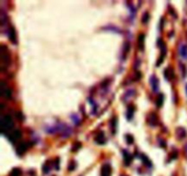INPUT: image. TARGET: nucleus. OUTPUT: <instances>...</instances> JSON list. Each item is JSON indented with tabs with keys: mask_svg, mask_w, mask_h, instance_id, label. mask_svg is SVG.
Returning <instances> with one entry per match:
<instances>
[{
	"mask_svg": "<svg viewBox=\"0 0 187 176\" xmlns=\"http://www.w3.org/2000/svg\"><path fill=\"white\" fill-rule=\"evenodd\" d=\"M13 125H14V122H13L11 116L5 115L1 121V131L3 133H8V131L13 128Z\"/></svg>",
	"mask_w": 187,
	"mask_h": 176,
	"instance_id": "obj_1",
	"label": "nucleus"
},
{
	"mask_svg": "<svg viewBox=\"0 0 187 176\" xmlns=\"http://www.w3.org/2000/svg\"><path fill=\"white\" fill-rule=\"evenodd\" d=\"M1 60H2V63L8 66L10 63V56L8 54V50L5 46L1 47Z\"/></svg>",
	"mask_w": 187,
	"mask_h": 176,
	"instance_id": "obj_2",
	"label": "nucleus"
},
{
	"mask_svg": "<svg viewBox=\"0 0 187 176\" xmlns=\"http://www.w3.org/2000/svg\"><path fill=\"white\" fill-rule=\"evenodd\" d=\"M150 84H151V87H152V91L157 92L158 90H159V80L157 79L156 76L152 75V76L150 78Z\"/></svg>",
	"mask_w": 187,
	"mask_h": 176,
	"instance_id": "obj_3",
	"label": "nucleus"
},
{
	"mask_svg": "<svg viewBox=\"0 0 187 176\" xmlns=\"http://www.w3.org/2000/svg\"><path fill=\"white\" fill-rule=\"evenodd\" d=\"M27 149H28V143L27 142H21L20 144L18 145L16 152L18 153V155H22L27 152Z\"/></svg>",
	"mask_w": 187,
	"mask_h": 176,
	"instance_id": "obj_4",
	"label": "nucleus"
},
{
	"mask_svg": "<svg viewBox=\"0 0 187 176\" xmlns=\"http://www.w3.org/2000/svg\"><path fill=\"white\" fill-rule=\"evenodd\" d=\"M20 138H21V133L18 130H14L13 133L11 134H9V136H8V139L11 142H17Z\"/></svg>",
	"mask_w": 187,
	"mask_h": 176,
	"instance_id": "obj_5",
	"label": "nucleus"
},
{
	"mask_svg": "<svg viewBox=\"0 0 187 176\" xmlns=\"http://www.w3.org/2000/svg\"><path fill=\"white\" fill-rule=\"evenodd\" d=\"M1 86H2V93H1V94H2V96H3L5 99H11V96H12L11 90L9 89V88L6 87L4 83H2V84H1Z\"/></svg>",
	"mask_w": 187,
	"mask_h": 176,
	"instance_id": "obj_6",
	"label": "nucleus"
},
{
	"mask_svg": "<svg viewBox=\"0 0 187 176\" xmlns=\"http://www.w3.org/2000/svg\"><path fill=\"white\" fill-rule=\"evenodd\" d=\"M147 122L148 123L152 126V127H154L157 122H158V118H157V115L155 113H150L148 115V118H147Z\"/></svg>",
	"mask_w": 187,
	"mask_h": 176,
	"instance_id": "obj_7",
	"label": "nucleus"
},
{
	"mask_svg": "<svg viewBox=\"0 0 187 176\" xmlns=\"http://www.w3.org/2000/svg\"><path fill=\"white\" fill-rule=\"evenodd\" d=\"M144 40H145L144 34H140L138 36V48L141 51H143V49H144Z\"/></svg>",
	"mask_w": 187,
	"mask_h": 176,
	"instance_id": "obj_8",
	"label": "nucleus"
},
{
	"mask_svg": "<svg viewBox=\"0 0 187 176\" xmlns=\"http://www.w3.org/2000/svg\"><path fill=\"white\" fill-rule=\"evenodd\" d=\"M8 38H9V40L12 42V43H17V36H16V30L14 27H10L9 30H8Z\"/></svg>",
	"mask_w": 187,
	"mask_h": 176,
	"instance_id": "obj_9",
	"label": "nucleus"
},
{
	"mask_svg": "<svg viewBox=\"0 0 187 176\" xmlns=\"http://www.w3.org/2000/svg\"><path fill=\"white\" fill-rule=\"evenodd\" d=\"M164 76H165V79L168 80H171L172 79H174V69L172 68H168L164 70Z\"/></svg>",
	"mask_w": 187,
	"mask_h": 176,
	"instance_id": "obj_10",
	"label": "nucleus"
},
{
	"mask_svg": "<svg viewBox=\"0 0 187 176\" xmlns=\"http://www.w3.org/2000/svg\"><path fill=\"white\" fill-rule=\"evenodd\" d=\"M176 137L178 139H180V140L185 138L186 137V130L183 128H182V127L177 128L176 129Z\"/></svg>",
	"mask_w": 187,
	"mask_h": 176,
	"instance_id": "obj_11",
	"label": "nucleus"
},
{
	"mask_svg": "<svg viewBox=\"0 0 187 176\" xmlns=\"http://www.w3.org/2000/svg\"><path fill=\"white\" fill-rule=\"evenodd\" d=\"M111 169L109 164H104L102 167V176H110Z\"/></svg>",
	"mask_w": 187,
	"mask_h": 176,
	"instance_id": "obj_12",
	"label": "nucleus"
},
{
	"mask_svg": "<svg viewBox=\"0 0 187 176\" xmlns=\"http://www.w3.org/2000/svg\"><path fill=\"white\" fill-rule=\"evenodd\" d=\"M96 142L99 143V144H104L105 143V136H104V133H99L97 136H96V139H95Z\"/></svg>",
	"mask_w": 187,
	"mask_h": 176,
	"instance_id": "obj_13",
	"label": "nucleus"
},
{
	"mask_svg": "<svg viewBox=\"0 0 187 176\" xmlns=\"http://www.w3.org/2000/svg\"><path fill=\"white\" fill-rule=\"evenodd\" d=\"M123 158H124V162H125V164L126 165H129L131 163V162H132V155L129 153L128 152H126V151H124L123 152Z\"/></svg>",
	"mask_w": 187,
	"mask_h": 176,
	"instance_id": "obj_14",
	"label": "nucleus"
},
{
	"mask_svg": "<svg viewBox=\"0 0 187 176\" xmlns=\"http://www.w3.org/2000/svg\"><path fill=\"white\" fill-rule=\"evenodd\" d=\"M133 113H134V108L130 106L128 108L127 110V112H126V117H127V119L128 121H131L133 119Z\"/></svg>",
	"mask_w": 187,
	"mask_h": 176,
	"instance_id": "obj_15",
	"label": "nucleus"
},
{
	"mask_svg": "<svg viewBox=\"0 0 187 176\" xmlns=\"http://www.w3.org/2000/svg\"><path fill=\"white\" fill-rule=\"evenodd\" d=\"M163 101H164V96L163 94H160L159 96L157 97V99H156V105L158 108H161L163 104Z\"/></svg>",
	"mask_w": 187,
	"mask_h": 176,
	"instance_id": "obj_16",
	"label": "nucleus"
},
{
	"mask_svg": "<svg viewBox=\"0 0 187 176\" xmlns=\"http://www.w3.org/2000/svg\"><path fill=\"white\" fill-rule=\"evenodd\" d=\"M180 55L183 58H187V46L186 45H182L180 48Z\"/></svg>",
	"mask_w": 187,
	"mask_h": 176,
	"instance_id": "obj_17",
	"label": "nucleus"
},
{
	"mask_svg": "<svg viewBox=\"0 0 187 176\" xmlns=\"http://www.w3.org/2000/svg\"><path fill=\"white\" fill-rule=\"evenodd\" d=\"M20 175H21V170L19 168H14L9 174V176H20Z\"/></svg>",
	"mask_w": 187,
	"mask_h": 176,
	"instance_id": "obj_18",
	"label": "nucleus"
},
{
	"mask_svg": "<svg viewBox=\"0 0 187 176\" xmlns=\"http://www.w3.org/2000/svg\"><path fill=\"white\" fill-rule=\"evenodd\" d=\"M111 123V130H112V133L115 134V129H116V126H117V119L116 118H113L110 122Z\"/></svg>",
	"mask_w": 187,
	"mask_h": 176,
	"instance_id": "obj_19",
	"label": "nucleus"
},
{
	"mask_svg": "<svg viewBox=\"0 0 187 176\" xmlns=\"http://www.w3.org/2000/svg\"><path fill=\"white\" fill-rule=\"evenodd\" d=\"M141 160H142V162H143V163L144 164H146V165H148V166H152V163H151V161L145 156V155H141Z\"/></svg>",
	"mask_w": 187,
	"mask_h": 176,
	"instance_id": "obj_20",
	"label": "nucleus"
},
{
	"mask_svg": "<svg viewBox=\"0 0 187 176\" xmlns=\"http://www.w3.org/2000/svg\"><path fill=\"white\" fill-rule=\"evenodd\" d=\"M125 139H126V142L128 144H133V137L131 134H127L125 136Z\"/></svg>",
	"mask_w": 187,
	"mask_h": 176,
	"instance_id": "obj_21",
	"label": "nucleus"
},
{
	"mask_svg": "<svg viewBox=\"0 0 187 176\" xmlns=\"http://www.w3.org/2000/svg\"><path fill=\"white\" fill-rule=\"evenodd\" d=\"M149 18H150V17H149V14L148 13H144L143 14V17H142V19H141V21H142V23H144V24H146L148 21H149Z\"/></svg>",
	"mask_w": 187,
	"mask_h": 176,
	"instance_id": "obj_22",
	"label": "nucleus"
},
{
	"mask_svg": "<svg viewBox=\"0 0 187 176\" xmlns=\"http://www.w3.org/2000/svg\"><path fill=\"white\" fill-rule=\"evenodd\" d=\"M49 170H50V167H49V163H46L44 165H43V172H44V173H48L49 172Z\"/></svg>",
	"mask_w": 187,
	"mask_h": 176,
	"instance_id": "obj_23",
	"label": "nucleus"
},
{
	"mask_svg": "<svg viewBox=\"0 0 187 176\" xmlns=\"http://www.w3.org/2000/svg\"><path fill=\"white\" fill-rule=\"evenodd\" d=\"M80 147H81V144H80V142H76V143L74 144V146H72V150H73V151H77V150H79Z\"/></svg>",
	"mask_w": 187,
	"mask_h": 176,
	"instance_id": "obj_24",
	"label": "nucleus"
},
{
	"mask_svg": "<svg viewBox=\"0 0 187 176\" xmlns=\"http://www.w3.org/2000/svg\"><path fill=\"white\" fill-rule=\"evenodd\" d=\"M181 70H182V76L183 77V78H185V76H186V68H185V67H184V65H181Z\"/></svg>",
	"mask_w": 187,
	"mask_h": 176,
	"instance_id": "obj_25",
	"label": "nucleus"
},
{
	"mask_svg": "<svg viewBox=\"0 0 187 176\" xmlns=\"http://www.w3.org/2000/svg\"><path fill=\"white\" fill-rule=\"evenodd\" d=\"M129 49H130V44L125 43V45H124V52H125V54H127L129 52Z\"/></svg>",
	"mask_w": 187,
	"mask_h": 176,
	"instance_id": "obj_26",
	"label": "nucleus"
},
{
	"mask_svg": "<svg viewBox=\"0 0 187 176\" xmlns=\"http://www.w3.org/2000/svg\"><path fill=\"white\" fill-rule=\"evenodd\" d=\"M75 167H76L75 163H74V162H71L70 164H69V166H68V170H69V171H73V170L75 169Z\"/></svg>",
	"mask_w": 187,
	"mask_h": 176,
	"instance_id": "obj_27",
	"label": "nucleus"
},
{
	"mask_svg": "<svg viewBox=\"0 0 187 176\" xmlns=\"http://www.w3.org/2000/svg\"><path fill=\"white\" fill-rule=\"evenodd\" d=\"M16 116H17L18 120H19V121H22V120H23V115H22V112H17V113H16Z\"/></svg>",
	"mask_w": 187,
	"mask_h": 176,
	"instance_id": "obj_28",
	"label": "nucleus"
},
{
	"mask_svg": "<svg viewBox=\"0 0 187 176\" xmlns=\"http://www.w3.org/2000/svg\"><path fill=\"white\" fill-rule=\"evenodd\" d=\"M60 169V159H57L56 161V170Z\"/></svg>",
	"mask_w": 187,
	"mask_h": 176,
	"instance_id": "obj_29",
	"label": "nucleus"
},
{
	"mask_svg": "<svg viewBox=\"0 0 187 176\" xmlns=\"http://www.w3.org/2000/svg\"><path fill=\"white\" fill-rule=\"evenodd\" d=\"M78 119H79V117H78V116H76V115H74V119H72V121H74V122L77 124V123L80 122V120H78Z\"/></svg>",
	"mask_w": 187,
	"mask_h": 176,
	"instance_id": "obj_30",
	"label": "nucleus"
},
{
	"mask_svg": "<svg viewBox=\"0 0 187 176\" xmlns=\"http://www.w3.org/2000/svg\"><path fill=\"white\" fill-rule=\"evenodd\" d=\"M184 150H185V153H186V155H187V144L184 146Z\"/></svg>",
	"mask_w": 187,
	"mask_h": 176,
	"instance_id": "obj_31",
	"label": "nucleus"
},
{
	"mask_svg": "<svg viewBox=\"0 0 187 176\" xmlns=\"http://www.w3.org/2000/svg\"><path fill=\"white\" fill-rule=\"evenodd\" d=\"M185 91H186V94H187V85H186V87H185Z\"/></svg>",
	"mask_w": 187,
	"mask_h": 176,
	"instance_id": "obj_32",
	"label": "nucleus"
}]
</instances>
